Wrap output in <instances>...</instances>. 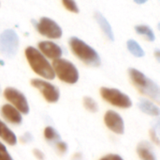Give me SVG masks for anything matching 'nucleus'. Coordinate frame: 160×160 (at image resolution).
<instances>
[{
	"instance_id": "nucleus-29",
	"label": "nucleus",
	"mask_w": 160,
	"mask_h": 160,
	"mask_svg": "<svg viewBox=\"0 0 160 160\" xmlns=\"http://www.w3.org/2000/svg\"><path fill=\"white\" fill-rule=\"evenodd\" d=\"M147 1H148V0H134V2L137 3V4H139V5L144 4V3H146Z\"/></svg>"
},
{
	"instance_id": "nucleus-23",
	"label": "nucleus",
	"mask_w": 160,
	"mask_h": 160,
	"mask_svg": "<svg viewBox=\"0 0 160 160\" xmlns=\"http://www.w3.org/2000/svg\"><path fill=\"white\" fill-rule=\"evenodd\" d=\"M158 122L157 123L156 127H153V128L150 130V136H151V139H152L153 142H155L157 145H158V144H159V137H158Z\"/></svg>"
},
{
	"instance_id": "nucleus-22",
	"label": "nucleus",
	"mask_w": 160,
	"mask_h": 160,
	"mask_svg": "<svg viewBox=\"0 0 160 160\" xmlns=\"http://www.w3.org/2000/svg\"><path fill=\"white\" fill-rule=\"evenodd\" d=\"M0 160H13L7 147L0 141Z\"/></svg>"
},
{
	"instance_id": "nucleus-24",
	"label": "nucleus",
	"mask_w": 160,
	"mask_h": 160,
	"mask_svg": "<svg viewBox=\"0 0 160 160\" xmlns=\"http://www.w3.org/2000/svg\"><path fill=\"white\" fill-rule=\"evenodd\" d=\"M54 145H55V147H56L57 151H58V152H60L61 154H65V153L68 151V144H67L65 141H60L56 142Z\"/></svg>"
},
{
	"instance_id": "nucleus-25",
	"label": "nucleus",
	"mask_w": 160,
	"mask_h": 160,
	"mask_svg": "<svg viewBox=\"0 0 160 160\" xmlns=\"http://www.w3.org/2000/svg\"><path fill=\"white\" fill-rule=\"evenodd\" d=\"M20 140H21V141H22V143H28V142H31V141H33V136H32L31 133L26 132L25 134H23V135L21 137Z\"/></svg>"
},
{
	"instance_id": "nucleus-12",
	"label": "nucleus",
	"mask_w": 160,
	"mask_h": 160,
	"mask_svg": "<svg viewBox=\"0 0 160 160\" xmlns=\"http://www.w3.org/2000/svg\"><path fill=\"white\" fill-rule=\"evenodd\" d=\"M0 111H1V115L8 123L15 125H20L22 123V116L21 112L18 109H16L14 107H12L10 104L3 105L1 107Z\"/></svg>"
},
{
	"instance_id": "nucleus-10",
	"label": "nucleus",
	"mask_w": 160,
	"mask_h": 160,
	"mask_svg": "<svg viewBox=\"0 0 160 160\" xmlns=\"http://www.w3.org/2000/svg\"><path fill=\"white\" fill-rule=\"evenodd\" d=\"M106 126L115 134L122 135L125 132V123L123 118L114 110H108L104 115Z\"/></svg>"
},
{
	"instance_id": "nucleus-3",
	"label": "nucleus",
	"mask_w": 160,
	"mask_h": 160,
	"mask_svg": "<svg viewBox=\"0 0 160 160\" xmlns=\"http://www.w3.org/2000/svg\"><path fill=\"white\" fill-rule=\"evenodd\" d=\"M68 42L72 53L86 65L91 67H98L101 64L100 57L98 52L82 40L77 37H71Z\"/></svg>"
},
{
	"instance_id": "nucleus-8",
	"label": "nucleus",
	"mask_w": 160,
	"mask_h": 160,
	"mask_svg": "<svg viewBox=\"0 0 160 160\" xmlns=\"http://www.w3.org/2000/svg\"><path fill=\"white\" fill-rule=\"evenodd\" d=\"M4 96L11 104L12 107H14L21 112V114L29 113L30 108L28 101L25 95L21 91L12 87H8L4 91Z\"/></svg>"
},
{
	"instance_id": "nucleus-2",
	"label": "nucleus",
	"mask_w": 160,
	"mask_h": 160,
	"mask_svg": "<svg viewBox=\"0 0 160 160\" xmlns=\"http://www.w3.org/2000/svg\"><path fill=\"white\" fill-rule=\"evenodd\" d=\"M25 57L30 67L38 75L48 80H52L55 77L52 65L37 48L28 46L25 49Z\"/></svg>"
},
{
	"instance_id": "nucleus-6",
	"label": "nucleus",
	"mask_w": 160,
	"mask_h": 160,
	"mask_svg": "<svg viewBox=\"0 0 160 160\" xmlns=\"http://www.w3.org/2000/svg\"><path fill=\"white\" fill-rule=\"evenodd\" d=\"M19 49V37L13 29H6L0 34V53L5 57L14 58Z\"/></svg>"
},
{
	"instance_id": "nucleus-30",
	"label": "nucleus",
	"mask_w": 160,
	"mask_h": 160,
	"mask_svg": "<svg viewBox=\"0 0 160 160\" xmlns=\"http://www.w3.org/2000/svg\"><path fill=\"white\" fill-rule=\"evenodd\" d=\"M0 93H1V88H0Z\"/></svg>"
},
{
	"instance_id": "nucleus-9",
	"label": "nucleus",
	"mask_w": 160,
	"mask_h": 160,
	"mask_svg": "<svg viewBox=\"0 0 160 160\" xmlns=\"http://www.w3.org/2000/svg\"><path fill=\"white\" fill-rule=\"evenodd\" d=\"M31 85L38 89L41 94L43 95L44 99L49 103H56L60 98V91L59 89L54 86L53 84L39 78H34L31 80Z\"/></svg>"
},
{
	"instance_id": "nucleus-16",
	"label": "nucleus",
	"mask_w": 160,
	"mask_h": 160,
	"mask_svg": "<svg viewBox=\"0 0 160 160\" xmlns=\"http://www.w3.org/2000/svg\"><path fill=\"white\" fill-rule=\"evenodd\" d=\"M95 18L98 22V24L99 25L100 28L102 29V31L104 32V34L106 35V37L111 40L112 41H114V35H113V31L112 28L111 26V25L109 24V22L107 21V19L100 13V12H96L95 13Z\"/></svg>"
},
{
	"instance_id": "nucleus-28",
	"label": "nucleus",
	"mask_w": 160,
	"mask_h": 160,
	"mask_svg": "<svg viewBox=\"0 0 160 160\" xmlns=\"http://www.w3.org/2000/svg\"><path fill=\"white\" fill-rule=\"evenodd\" d=\"M155 56H156V58H157V60L159 62L160 61V50L159 49H156V51H155Z\"/></svg>"
},
{
	"instance_id": "nucleus-21",
	"label": "nucleus",
	"mask_w": 160,
	"mask_h": 160,
	"mask_svg": "<svg viewBox=\"0 0 160 160\" xmlns=\"http://www.w3.org/2000/svg\"><path fill=\"white\" fill-rule=\"evenodd\" d=\"M62 2H63L65 8L68 10L75 12V13L79 12V8H78V5L75 2V0H62Z\"/></svg>"
},
{
	"instance_id": "nucleus-26",
	"label": "nucleus",
	"mask_w": 160,
	"mask_h": 160,
	"mask_svg": "<svg viewBox=\"0 0 160 160\" xmlns=\"http://www.w3.org/2000/svg\"><path fill=\"white\" fill-rule=\"evenodd\" d=\"M99 160H124L119 155L116 154H109L103 157H101Z\"/></svg>"
},
{
	"instance_id": "nucleus-19",
	"label": "nucleus",
	"mask_w": 160,
	"mask_h": 160,
	"mask_svg": "<svg viewBox=\"0 0 160 160\" xmlns=\"http://www.w3.org/2000/svg\"><path fill=\"white\" fill-rule=\"evenodd\" d=\"M135 30L138 34L144 36L149 41H154L156 40V36L154 31L151 29L150 26L145 25H136Z\"/></svg>"
},
{
	"instance_id": "nucleus-4",
	"label": "nucleus",
	"mask_w": 160,
	"mask_h": 160,
	"mask_svg": "<svg viewBox=\"0 0 160 160\" xmlns=\"http://www.w3.org/2000/svg\"><path fill=\"white\" fill-rule=\"evenodd\" d=\"M52 70L57 77L68 84H75L79 80V71L76 66L68 59L57 58L52 61Z\"/></svg>"
},
{
	"instance_id": "nucleus-17",
	"label": "nucleus",
	"mask_w": 160,
	"mask_h": 160,
	"mask_svg": "<svg viewBox=\"0 0 160 160\" xmlns=\"http://www.w3.org/2000/svg\"><path fill=\"white\" fill-rule=\"evenodd\" d=\"M127 46H128V51L134 57H137V58H142V57H144L145 53H144L143 49L142 48V46L136 41H134V40H128V42H127Z\"/></svg>"
},
{
	"instance_id": "nucleus-15",
	"label": "nucleus",
	"mask_w": 160,
	"mask_h": 160,
	"mask_svg": "<svg viewBox=\"0 0 160 160\" xmlns=\"http://www.w3.org/2000/svg\"><path fill=\"white\" fill-rule=\"evenodd\" d=\"M0 139L6 141L9 145H15L17 143V137L12 130L0 120Z\"/></svg>"
},
{
	"instance_id": "nucleus-1",
	"label": "nucleus",
	"mask_w": 160,
	"mask_h": 160,
	"mask_svg": "<svg viewBox=\"0 0 160 160\" xmlns=\"http://www.w3.org/2000/svg\"><path fill=\"white\" fill-rule=\"evenodd\" d=\"M128 74L133 85L140 91L141 93L153 99V101L159 103L160 90L158 85L155 81L135 68H129Z\"/></svg>"
},
{
	"instance_id": "nucleus-11",
	"label": "nucleus",
	"mask_w": 160,
	"mask_h": 160,
	"mask_svg": "<svg viewBox=\"0 0 160 160\" xmlns=\"http://www.w3.org/2000/svg\"><path fill=\"white\" fill-rule=\"evenodd\" d=\"M38 45L39 49L38 51L45 58H49L54 60V59L60 58L63 54L62 48L55 42L49 41H39Z\"/></svg>"
},
{
	"instance_id": "nucleus-14",
	"label": "nucleus",
	"mask_w": 160,
	"mask_h": 160,
	"mask_svg": "<svg viewBox=\"0 0 160 160\" xmlns=\"http://www.w3.org/2000/svg\"><path fill=\"white\" fill-rule=\"evenodd\" d=\"M138 107L143 113H145L149 116H154V117L159 116V108L154 102H152L148 99L141 98L139 103H138Z\"/></svg>"
},
{
	"instance_id": "nucleus-27",
	"label": "nucleus",
	"mask_w": 160,
	"mask_h": 160,
	"mask_svg": "<svg viewBox=\"0 0 160 160\" xmlns=\"http://www.w3.org/2000/svg\"><path fill=\"white\" fill-rule=\"evenodd\" d=\"M33 154L36 157V158L38 160H44L45 158V155L43 154V152L39 149H34L33 150Z\"/></svg>"
},
{
	"instance_id": "nucleus-5",
	"label": "nucleus",
	"mask_w": 160,
	"mask_h": 160,
	"mask_svg": "<svg viewBox=\"0 0 160 160\" xmlns=\"http://www.w3.org/2000/svg\"><path fill=\"white\" fill-rule=\"evenodd\" d=\"M100 95L111 105L119 108H129L132 107L130 97L118 89L102 87L100 89Z\"/></svg>"
},
{
	"instance_id": "nucleus-20",
	"label": "nucleus",
	"mask_w": 160,
	"mask_h": 160,
	"mask_svg": "<svg viewBox=\"0 0 160 160\" xmlns=\"http://www.w3.org/2000/svg\"><path fill=\"white\" fill-rule=\"evenodd\" d=\"M83 106H84V108H85L88 111L93 112V113H96V112H98V103H97L93 98L88 97V96H86V97L83 98Z\"/></svg>"
},
{
	"instance_id": "nucleus-18",
	"label": "nucleus",
	"mask_w": 160,
	"mask_h": 160,
	"mask_svg": "<svg viewBox=\"0 0 160 160\" xmlns=\"http://www.w3.org/2000/svg\"><path fill=\"white\" fill-rule=\"evenodd\" d=\"M44 138L50 143L55 144L56 142L61 141V137L56 129L52 126H47L44 130Z\"/></svg>"
},
{
	"instance_id": "nucleus-7",
	"label": "nucleus",
	"mask_w": 160,
	"mask_h": 160,
	"mask_svg": "<svg viewBox=\"0 0 160 160\" xmlns=\"http://www.w3.org/2000/svg\"><path fill=\"white\" fill-rule=\"evenodd\" d=\"M32 24L35 25L36 29L41 35L50 39H59L61 38L63 31L60 25L53 20L48 17H42L38 22L32 20Z\"/></svg>"
},
{
	"instance_id": "nucleus-13",
	"label": "nucleus",
	"mask_w": 160,
	"mask_h": 160,
	"mask_svg": "<svg viewBox=\"0 0 160 160\" xmlns=\"http://www.w3.org/2000/svg\"><path fill=\"white\" fill-rule=\"evenodd\" d=\"M137 154L142 160H158L153 145L147 141H142L138 144Z\"/></svg>"
}]
</instances>
